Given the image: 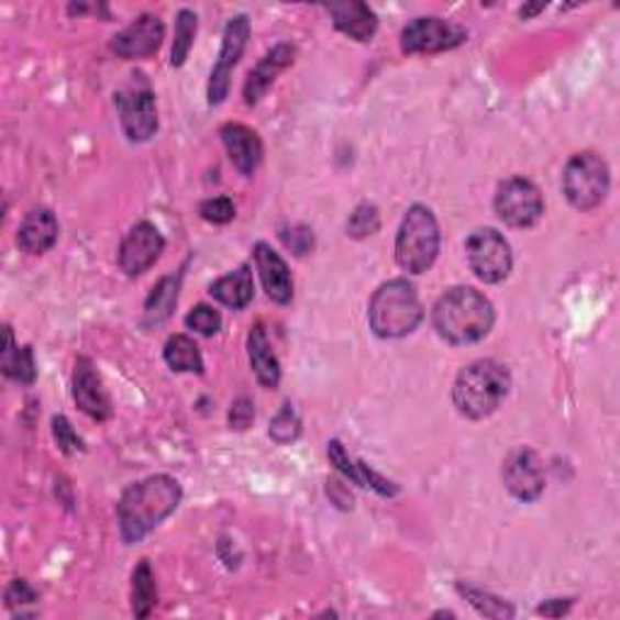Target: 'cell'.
<instances>
[{
	"instance_id": "1",
	"label": "cell",
	"mask_w": 620,
	"mask_h": 620,
	"mask_svg": "<svg viewBox=\"0 0 620 620\" xmlns=\"http://www.w3.org/2000/svg\"><path fill=\"white\" fill-rule=\"evenodd\" d=\"M182 502V487L170 475H151V478L131 485L117 505L119 531L124 543H139L158 529Z\"/></svg>"
},
{
	"instance_id": "2",
	"label": "cell",
	"mask_w": 620,
	"mask_h": 620,
	"mask_svg": "<svg viewBox=\"0 0 620 620\" xmlns=\"http://www.w3.org/2000/svg\"><path fill=\"white\" fill-rule=\"evenodd\" d=\"M432 323L441 340L449 344H475L490 335L495 325V306L473 286H456L439 298L432 310Z\"/></svg>"
},
{
	"instance_id": "3",
	"label": "cell",
	"mask_w": 620,
	"mask_h": 620,
	"mask_svg": "<svg viewBox=\"0 0 620 620\" xmlns=\"http://www.w3.org/2000/svg\"><path fill=\"white\" fill-rule=\"evenodd\" d=\"M509 388V368L495 359H480L458 374L453 384V405L468 420H485L502 405Z\"/></svg>"
},
{
	"instance_id": "4",
	"label": "cell",
	"mask_w": 620,
	"mask_h": 620,
	"mask_svg": "<svg viewBox=\"0 0 620 620\" xmlns=\"http://www.w3.org/2000/svg\"><path fill=\"white\" fill-rule=\"evenodd\" d=\"M424 310L414 286L405 279L380 284L368 303V323L378 337H408L420 328Z\"/></svg>"
},
{
	"instance_id": "5",
	"label": "cell",
	"mask_w": 620,
	"mask_h": 620,
	"mask_svg": "<svg viewBox=\"0 0 620 620\" xmlns=\"http://www.w3.org/2000/svg\"><path fill=\"white\" fill-rule=\"evenodd\" d=\"M441 233L429 207L414 204L405 213L396 237V259L408 274H424L436 262Z\"/></svg>"
},
{
	"instance_id": "6",
	"label": "cell",
	"mask_w": 620,
	"mask_h": 620,
	"mask_svg": "<svg viewBox=\"0 0 620 620\" xmlns=\"http://www.w3.org/2000/svg\"><path fill=\"white\" fill-rule=\"evenodd\" d=\"M611 187V170L599 153L584 151L572 155L563 173V192L577 211H591L604 204Z\"/></svg>"
},
{
	"instance_id": "7",
	"label": "cell",
	"mask_w": 620,
	"mask_h": 620,
	"mask_svg": "<svg viewBox=\"0 0 620 620\" xmlns=\"http://www.w3.org/2000/svg\"><path fill=\"white\" fill-rule=\"evenodd\" d=\"M465 257H468L470 272L485 284H499L509 277L514 257L502 233L495 229H480L470 233L465 243Z\"/></svg>"
},
{
	"instance_id": "8",
	"label": "cell",
	"mask_w": 620,
	"mask_h": 620,
	"mask_svg": "<svg viewBox=\"0 0 620 620\" xmlns=\"http://www.w3.org/2000/svg\"><path fill=\"white\" fill-rule=\"evenodd\" d=\"M495 211L511 229H531L543 217V195L527 177H509L497 187Z\"/></svg>"
},
{
	"instance_id": "9",
	"label": "cell",
	"mask_w": 620,
	"mask_h": 620,
	"mask_svg": "<svg viewBox=\"0 0 620 620\" xmlns=\"http://www.w3.org/2000/svg\"><path fill=\"white\" fill-rule=\"evenodd\" d=\"M247 40H250L247 15H237L229 20V25H225L223 30L219 62L211 68V78H209V88H207V98L211 107H219L221 102H225V98H229L233 68L237 66V62H241Z\"/></svg>"
},
{
	"instance_id": "10",
	"label": "cell",
	"mask_w": 620,
	"mask_h": 620,
	"mask_svg": "<svg viewBox=\"0 0 620 620\" xmlns=\"http://www.w3.org/2000/svg\"><path fill=\"white\" fill-rule=\"evenodd\" d=\"M119 122L129 141L143 143L155 136L158 131V107H155V95L146 82H131L126 90L117 95Z\"/></svg>"
},
{
	"instance_id": "11",
	"label": "cell",
	"mask_w": 620,
	"mask_h": 620,
	"mask_svg": "<svg viewBox=\"0 0 620 620\" xmlns=\"http://www.w3.org/2000/svg\"><path fill=\"white\" fill-rule=\"evenodd\" d=\"M468 40V32L441 18H414L400 34L405 54H441L451 52Z\"/></svg>"
},
{
	"instance_id": "12",
	"label": "cell",
	"mask_w": 620,
	"mask_h": 620,
	"mask_svg": "<svg viewBox=\"0 0 620 620\" xmlns=\"http://www.w3.org/2000/svg\"><path fill=\"white\" fill-rule=\"evenodd\" d=\"M163 250L165 237L160 231L153 223L141 221L126 233L122 247H119V267L126 277H141L160 259Z\"/></svg>"
},
{
	"instance_id": "13",
	"label": "cell",
	"mask_w": 620,
	"mask_h": 620,
	"mask_svg": "<svg viewBox=\"0 0 620 620\" xmlns=\"http://www.w3.org/2000/svg\"><path fill=\"white\" fill-rule=\"evenodd\" d=\"M502 478L507 490L521 502H535L545 490V475L539 453L531 449H519L505 463Z\"/></svg>"
},
{
	"instance_id": "14",
	"label": "cell",
	"mask_w": 620,
	"mask_h": 620,
	"mask_svg": "<svg viewBox=\"0 0 620 620\" xmlns=\"http://www.w3.org/2000/svg\"><path fill=\"white\" fill-rule=\"evenodd\" d=\"M165 40V25L160 18H155L151 13L136 18L129 27H124L119 34L112 37L110 49L119 58H148L160 49V44Z\"/></svg>"
},
{
	"instance_id": "15",
	"label": "cell",
	"mask_w": 620,
	"mask_h": 620,
	"mask_svg": "<svg viewBox=\"0 0 620 620\" xmlns=\"http://www.w3.org/2000/svg\"><path fill=\"white\" fill-rule=\"evenodd\" d=\"M74 400L80 408V412H86L90 420L95 422L110 420V414H112L110 396H107L102 378L98 372H95V364L88 359V356H80V359L76 362Z\"/></svg>"
},
{
	"instance_id": "16",
	"label": "cell",
	"mask_w": 620,
	"mask_h": 620,
	"mask_svg": "<svg viewBox=\"0 0 620 620\" xmlns=\"http://www.w3.org/2000/svg\"><path fill=\"white\" fill-rule=\"evenodd\" d=\"M255 265L259 272V279L265 284V291L274 303L286 306L291 303L294 298V279L289 265H286L284 257L267 243L255 245Z\"/></svg>"
},
{
	"instance_id": "17",
	"label": "cell",
	"mask_w": 620,
	"mask_h": 620,
	"mask_svg": "<svg viewBox=\"0 0 620 620\" xmlns=\"http://www.w3.org/2000/svg\"><path fill=\"white\" fill-rule=\"evenodd\" d=\"M328 458L344 478L352 480L354 485L368 487V490H374L380 497H396L400 492V487L396 483L386 480L384 475H378L374 468H368L364 461H352L337 439H332L328 444Z\"/></svg>"
},
{
	"instance_id": "18",
	"label": "cell",
	"mask_w": 620,
	"mask_h": 620,
	"mask_svg": "<svg viewBox=\"0 0 620 620\" xmlns=\"http://www.w3.org/2000/svg\"><path fill=\"white\" fill-rule=\"evenodd\" d=\"M221 141H223L225 151H229L231 163L243 175H253L259 168L265 148H262L257 131H253L245 124H225L221 129Z\"/></svg>"
},
{
	"instance_id": "19",
	"label": "cell",
	"mask_w": 620,
	"mask_h": 620,
	"mask_svg": "<svg viewBox=\"0 0 620 620\" xmlns=\"http://www.w3.org/2000/svg\"><path fill=\"white\" fill-rule=\"evenodd\" d=\"M294 56H296V49L291 44L274 46V49L255 66V70H250V76L245 80V92H243L245 102L257 104L262 98H265V92L272 88V82L277 80L281 70L294 64Z\"/></svg>"
},
{
	"instance_id": "20",
	"label": "cell",
	"mask_w": 620,
	"mask_h": 620,
	"mask_svg": "<svg viewBox=\"0 0 620 620\" xmlns=\"http://www.w3.org/2000/svg\"><path fill=\"white\" fill-rule=\"evenodd\" d=\"M58 237V219L52 209H32L18 231V245L22 253L42 255L52 250Z\"/></svg>"
},
{
	"instance_id": "21",
	"label": "cell",
	"mask_w": 620,
	"mask_h": 620,
	"mask_svg": "<svg viewBox=\"0 0 620 620\" xmlns=\"http://www.w3.org/2000/svg\"><path fill=\"white\" fill-rule=\"evenodd\" d=\"M335 27L356 42H372L378 30V15L366 3L350 0V3H332L328 5Z\"/></svg>"
},
{
	"instance_id": "22",
	"label": "cell",
	"mask_w": 620,
	"mask_h": 620,
	"mask_svg": "<svg viewBox=\"0 0 620 620\" xmlns=\"http://www.w3.org/2000/svg\"><path fill=\"white\" fill-rule=\"evenodd\" d=\"M247 356H250V366H253L259 384L265 388H277L281 380V364L277 359V354H274L272 350L267 330L262 323H257L253 330H250Z\"/></svg>"
},
{
	"instance_id": "23",
	"label": "cell",
	"mask_w": 620,
	"mask_h": 620,
	"mask_svg": "<svg viewBox=\"0 0 620 620\" xmlns=\"http://www.w3.org/2000/svg\"><path fill=\"white\" fill-rule=\"evenodd\" d=\"M209 294L217 298L219 303L233 310H243L250 306L255 298V279H253V267L241 265L235 272L225 274V277L217 279L209 286Z\"/></svg>"
},
{
	"instance_id": "24",
	"label": "cell",
	"mask_w": 620,
	"mask_h": 620,
	"mask_svg": "<svg viewBox=\"0 0 620 620\" xmlns=\"http://www.w3.org/2000/svg\"><path fill=\"white\" fill-rule=\"evenodd\" d=\"M3 374L15 380L20 386H32L34 378H37V364H34V352L27 347H18L13 330L5 325V350H3Z\"/></svg>"
},
{
	"instance_id": "25",
	"label": "cell",
	"mask_w": 620,
	"mask_h": 620,
	"mask_svg": "<svg viewBox=\"0 0 620 620\" xmlns=\"http://www.w3.org/2000/svg\"><path fill=\"white\" fill-rule=\"evenodd\" d=\"M165 364H168L177 374H204V359L197 342L187 335H173L165 342Z\"/></svg>"
},
{
	"instance_id": "26",
	"label": "cell",
	"mask_w": 620,
	"mask_h": 620,
	"mask_svg": "<svg viewBox=\"0 0 620 620\" xmlns=\"http://www.w3.org/2000/svg\"><path fill=\"white\" fill-rule=\"evenodd\" d=\"M158 604V587H155L153 569L148 560H141L131 575V613L136 618H148Z\"/></svg>"
},
{
	"instance_id": "27",
	"label": "cell",
	"mask_w": 620,
	"mask_h": 620,
	"mask_svg": "<svg viewBox=\"0 0 620 620\" xmlns=\"http://www.w3.org/2000/svg\"><path fill=\"white\" fill-rule=\"evenodd\" d=\"M177 291H180V277H165L158 281V286H153L146 301V325H160L173 315Z\"/></svg>"
},
{
	"instance_id": "28",
	"label": "cell",
	"mask_w": 620,
	"mask_h": 620,
	"mask_svg": "<svg viewBox=\"0 0 620 620\" xmlns=\"http://www.w3.org/2000/svg\"><path fill=\"white\" fill-rule=\"evenodd\" d=\"M458 594L463 596L465 601H470V606L485 618H514V608H511L507 601L499 599V596L485 591L480 587H473V584H456Z\"/></svg>"
},
{
	"instance_id": "29",
	"label": "cell",
	"mask_w": 620,
	"mask_h": 620,
	"mask_svg": "<svg viewBox=\"0 0 620 620\" xmlns=\"http://www.w3.org/2000/svg\"><path fill=\"white\" fill-rule=\"evenodd\" d=\"M197 30H199V20H197L195 10H187V8L180 10V13H177V22H175V42H173V58H170L173 68L185 66L187 56L195 46Z\"/></svg>"
},
{
	"instance_id": "30",
	"label": "cell",
	"mask_w": 620,
	"mask_h": 620,
	"mask_svg": "<svg viewBox=\"0 0 620 620\" xmlns=\"http://www.w3.org/2000/svg\"><path fill=\"white\" fill-rule=\"evenodd\" d=\"M380 229V213L374 204H359L347 221V235L364 241V237L374 235Z\"/></svg>"
},
{
	"instance_id": "31",
	"label": "cell",
	"mask_w": 620,
	"mask_h": 620,
	"mask_svg": "<svg viewBox=\"0 0 620 620\" xmlns=\"http://www.w3.org/2000/svg\"><path fill=\"white\" fill-rule=\"evenodd\" d=\"M298 434H301V420H298L294 405L286 402L281 412L274 417L269 424V436L277 441V444H291V441L298 439Z\"/></svg>"
},
{
	"instance_id": "32",
	"label": "cell",
	"mask_w": 620,
	"mask_h": 620,
	"mask_svg": "<svg viewBox=\"0 0 620 620\" xmlns=\"http://www.w3.org/2000/svg\"><path fill=\"white\" fill-rule=\"evenodd\" d=\"M185 325H187L189 330L199 332V335L213 337V335H217V332H221L223 320H221V313H219L217 308L201 303V306L189 310V315L185 318Z\"/></svg>"
},
{
	"instance_id": "33",
	"label": "cell",
	"mask_w": 620,
	"mask_h": 620,
	"mask_svg": "<svg viewBox=\"0 0 620 620\" xmlns=\"http://www.w3.org/2000/svg\"><path fill=\"white\" fill-rule=\"evenodd\" d=\"M52 432L58 449H62L66 456H74L78 451H86V444H82V439L78 436V432L74 429L64 414H56L52 420Z\"/></svg>"
},
{
	"instance_id": "34",
	"label": "cell",
	"mask_w": 620,
	"mask_h": 620,
	"mask_svg": "<svg viewBox=\"0 0 620 620\" xmlns=\"http://www.w3.org/2000/svg\"><path fill=\"white\" fill-rule=\"evenodd\" d=\"M199 217L207 223L223 225L235 219V204L229 197H213L199 207Z\"/></svg>"
},
{
	"instance_id": "35",
	"label": "cell",
	"mask_w": 620,
	"mask_h": 620,
	"mask_svg": "<svg viewBox=\"0 0 620 620\" xmlns=\"http://www.w3.org/2000/svg\"><path fill=\"white\" fill-rule=\"evenodd\" d=\"M37 599H40L37 591H34L25 579H15L5 591L8 608H10V611H15V616H20V618H25V611H22V608L32 606Z\"/></svg>"
},
{
	"instance_id": "36",
	"label": "cell",
	"mask_w": 620,
	"mask_h": 620,
	"mask_svg": "<svg viewBox=\"0 0 620 620\" xmlns=\"http://www.w3.org/2000/svg\"><path fill=\"white\" fill-rule=\"evenodd\" d=\"M281 241H284V245L289 247L291 253L298 255V257L308 255L310 250H313V245H315L313 231L306 229V225H294V229L281 231Z\"/></svg>"
},
{
	"instance_id": "37",
	"label": "cell",
	"mask_w": 620,
	"mask_h": 620,
	"mask_svg": "<svg viewBox=\"0 0 620 620\" xmlns=\"http://www.w3.org/2000/svg\"><path fill=\"white\" fill-rule=\"evenodd\" d=\"M255 420V405L250 398H237L231 405V412H229V422L233 429H247Z\"/></svg>"
},
{
	"instance_id": "38",
	"label": "cell",
	"mask_w": 620,
	"mask_h": 620,
	"mask_svg": "<svg viewBox=\"0 0 620 620\" xmlns=\"http://www.w3.org/2000/svg\"><path fill=\"white\" fill-rule=\"evenodd\" d=\"M572 604H575L572 599H547L539 608H535V613L547 616V618H560V616H565L569 611Z\"/></svg>"
},
{
	"instance_id": "39",
	"label": "cell",
	"mask_w": 620,
	"mask_h": 620,
	"mask_svg": "<svg viewBox=\"0 0 620 620\" xmlns=\"http://www.w3.org/2000/svg\"><path fill=\"white\" fill-rule=\"evenodd\" d=\"M545 10V3H535V5H523L521 10H519V15L523 18V20H529V18H533V15H539V13H543Z\"/></svg>"
}]
</instances>
